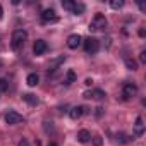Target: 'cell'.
Instances as JSON below:
<instances>
[{
	"mask_svg": "<svg viewBox=\"0 0 146 146\" xmlns=\"http://www.w3.org/2000/svg\"><path fill=\"white\" fill-rule=\"evenodd\" d=\"M74 4H76V2H72V0H64V2H62V7H64V9H67V11H72Z\"/></svg>",
	"mask_w": 146,
	"mask_h": 146,
	"instance_id": "ffe728a7",
	"label": "cell"
},
{
	"mask_svg": "<svg viewBox=\"0 0 146 146\" xmlns=\"http://www.w3.org/2000/svg\"><path fill=\"white\" fill-rule=\"evenodd\" d=\"M91 139V132L88 131V129H81L79 132H78V141L79 143H88Z\"/></svg>",
	"mask_w": 146,
	"mask_h": 146,
	"instance_id": "7c38bea8",
	"label": "cell"
},
{
	"mask_svg": "<svg viewBox=\"0 0 146 146\" xmlns=\"http://www.w3.org/2000/svg\"><path fill=\"white\" fill-rule=\"evenodd\" d=\"M26 40H28V33H26L24 29H16V31L12 33V48H14V50L23 48L24 43H26Z\"/></svg>",
	"mask_w": 146,
	"mask_h": 146,
	"instance_id": "6da1fadb",
	"label": "cell"
},
{
	"mask_svg": "<svg viewBox=\"0 0 146 146\" xmlns=\"http://www.w3.org/2000/svg\"><path fill=\"white\" fill-rule=\"evenodd\" d=\"M2 16H4V9H2V5H0V19H2Z\"/></svg>",
	"mask_w": 146,
	"mask_h": 146,
	"instance_id": "83f0119b",
	"label": "cell"
},
{
	"mask_svg": "<svg viewBox=\"0 0 146 146\" xmlns=\"http://www.w3.org/2000/svg\"><path fill=\"white\" fill-rule=\"evenodd\" d=\"M23 100H24L26 103H29L31 107H35V105H38V103H40L38 96H36V95H33V93H26V95H23Z\"/></svg>",
	"mask_w": 146,
	"mask_h": 146,
	"instance_id": "8fae6325",
	"label": "cell"
},
{
	"mask_svg": "<svg viewBox=\"0 0 146 146\" xmlns=\"http://www.w3.org/2000/svg\"><path fill=\"white\" fill-rule=\"evenodd\" d=\"M139 62L141 64H146V52H141L139 53Z\"/></svg>",
	"mask_w": 146,
	"mask_h": 146,
	"instance_id": "603a6c76",
	"label": "cell"
},
{
	"mask_svg": "<svg viewBox=\"0 0 146 146\" xmlns=\"http://www.w3.org/2000/svg\"><path fill=\"white\" fill-rule=\"evenodd\" d=\"M41 19L45 23H55V21H58V16H57V12L53 9H45L43 14H41Z\"/></svg>",
	"mask_w": 146,
	"mask_h": 146,
	"instance_id": "9c48e42d",
	"label": "cell"
},
{
	"mask_svg": "<svg viewBox=\"0 0 146 146\" xmlns=\"http://www.w3.org/2000/svg\"><path fill=\"white\" fill-rule=\"evenodd\" d=\"M19 146H28V141H26V139H23V141L19 143Z\"/></svg>",
	"mask_w": 146,
	"mask_h": 146,
	"instance_id": "484cf974",
	"label": "cell"
},
{
	"mask_svg": "<svg viewBox=\"0 0 146 146\" xmlns=\"http://www.w3.org/2000/svg\"><path fill=\"white\" fill-rule=\"evenodd\" d=\"M48 146H57V144H55V143H50V144H48Z\"/></svg>",
	"mask_w": 146,
	"mask_h": 146,
	"instance_id": "f1b7e54d",
	"label": "cell"
},
{
	"mask_svg": "<svg viewBox=\"0 0 146 146\" xmlns=\"http://www.w3.org/2000/svg\"><path fill=\"white\" fill-rule=\"evenodd\" d=\"M95 115H96V117H102V115H103V108H102V107H96V108H95Z\"/></svg>",
	"mask_w": 146,
	"mask_h": 146,
	"instance_id": "cb8c5ba5",
	"label": "cell"
},
{
	"mask_svg": "<svg viewBox=\"0 0 146 146\" xmlns=\"http://www.w3.org/2000/svg\"><path fill=\"white\" fill-rule=\"evenodd\" d=\"M83 43V38H81V35H70L69 38H67V46L70 48V50H76L79 45Z\"/></svg>",
	"mask_w": 146,
	"mask_h": 146,
	"instance_id": "ba28073f",
	"label": "cell"
},
{
	"mask_svg": "<svg viewBox=\"0 0 146 146\" xmlns=\"http://www.w3.org/2000/svg\"><path fill=\"white\" fill-rule=\"evenodd\" d=\"M110 7H112V9H122V7H124V0H112V2H110Z\"/></svg>",
	"mask_w": 146,
	"mask_h": 146,
	"instance_id": "d6986e66",
	"label": "cell"
},
{
	"mask_svg": "<svg viewBox=\"0 0 146 146\" xmlns=\"http://www.w3.org/2000/svg\"><path fill=\"white\" fill-rule=\"evenodd\" d=\"M23 120H24L23 115L17 113V112H14V110H9V112L5 113V122H7L9 125H17V124H21Z\"/></svg>",
	"mask_w": 146,
	"mask_h": 146,
	"instance_id": "277c9868",
	"label": "cell"
},
{
	"mask_svg": "<svg viewBox=\"0 0 146 146\" xmlns=\"http://www.w3.org/2000/svg\"><path fill=\"white\" fill-rule=\"evenodd\" d=\"M76 79H78L76 72L72 70V69H69V70L65 72V83H67V84H70V83H76Z\"/></svg>",
	"mask_w": 146,
	"mask_h": 146,
	"instance_id": "4fadbf2b",
	"label": "cell"
},
{
	"mask_svg": "<svg viewBox=\"0 0 146 146\" xmlns=\"http://www.w3.org/2000/svg\"><path fill=\"white\" fill-rule=\"evenodd\" d=\"M84 11H86V5H84V4H81V2H79V4L76 2V4H74V7H72V11H70V12L78 16V14H83Z\"/></svg>",
	"mask_w": 146,
	"mask_h": 146,
	"instance_id": "9a60e30c",
	"label": "cell"
},
{
	"mask_svg": "<svg viewBox=\"0 0 146 146\" xmlns=\"http://www.w3.org/2000/svg\"><path fill=\"white\" fill-rule=\"evenodd\" d=\"M0 65H2V62H0Z\"/></svg>",
	"mask_w": 146,
	"mask_h": 146,
	"instance_id": "f546056e",
	"label": "cell"
},
{
	"mask_svg": "<svg viewBox=\"0 0 146 146\" xmlns=\"http://www.w3.org/2000/svg\"><path fill=\"white\" fill-rule=\"evenodd\" d=\"M7 86H9V84H7V81L0 78V91H5V90H7Z\"/></svg>",
	"mask_w": 146,
	"mask_h": 146,
	"instance_id": "7402d4cb",
	"label": "cell"
},
{
	"mask_svg": "<svg viewBox=\"0 0 146 146\" xmlns=\"http://www.w3.org/2000/svg\"><path fill=\"white\" fill-rule=\"evenodd\" d=\"M136 93H137V86H136L134 83H125V84H124V88H122V95H124L125 100L136 96Z\"/></svg>",
	"mask_w": 146,
	"mask_h": 146,
	"instance_id": "5b68a950",
	"label": "cell"
},
{
	"mask_svg": "<svg viewBox=\"0 0 146 146\" xmlns=\"http://www.w3.org/2000/svg\"><path fill=\"white\" fill-rule=\"evenodd\" d=\"M115 137H117V141H119V143H122V144H125V143H129V141H131V139H129V136H125L124 132H119Z\"/></svg>",
	"mask_w": 146,
	"mask_h": 146,
	"instance_id": "ac0fdd59",
	"label": "cell"
},
{
	"mask_svg": "<svg viewBox=\"0 0 146 146\" xmlns=\"http://www.w3.org/2000/svg\"><path fill=\"white\" fill-rule=\"evenodd\" d=\"M84 50H86V53H90V55H93V53H96L98 50H100V41L96 40V38H86L84 40Z\"/></svg>",
	"mask_w": 146,
	"mask_h": 146,
	"instance_id": "3957f363",
	"label": "cell"
},
{
	"mask_svg": "<svg viewBox=\"0 0 146 146\" xmlns=\"http://www.w3.org/2000/svg\"><path fill=\"white\" fill-rule=\"evenodd\" d=\"M93 144H95V146H102V144H103L102 136H95V137H93Z\"/></svg>",
	"mask_w": 146,
	"mask_h": 146,
	"instance_id": "44dd1931",
	"label": "cell"
},
{
	"mask_svg": "<svg viewBox=\"0 0 146 146\" xmlns=\"http://www.w3.org/2000/svg\"><path fill=\"white\" fill-rule=\"evenodd\" d=\"M125 67H127L129 70H136V69H137V62L132 60V58H125Z\"/></svg>",
	"mask_w": 146,
	"mask_h": 146,
	"instance_id": "e0dca14e",
	"label": "cell"
},
{
	"mask_svg": "<svg viewBox=\"0 0 146 146\" xmlns=\"http://www.w3.org/2000/svg\"><path fill=\"white\" fill-rule=\"evenodd\" d=\"M107 95H105V91L103 90H93L91 91V98H95V100H103Z\"/></svg>",
	"mask_w": 146,
	"mask_h": 146,
	"instance_id": "2e32d148",
	"label": "cell"
},
{
	"mask_svg": "<svg viewBox=\"0 0 146 146\" xmlns=\"http://www.w3.org/2000/svg\"><path fill=\"white\" fill-rule=\"evenodd\" d=\"M107 24H108V21H107V17L103 14H95V17L90 23V28L88 29L90 31H103L107 28Z\"/></svg>",
	"mask_w": 146,
	"mask_h": 146,
	"instance_id": "7a4b0ae2",
	"label": "cell"
},
{
	"mask_svg": "<svg viewBox=\"0 0 146 146\" xmlns=\"http://www.w3.org/2000/svg\"><path fill=\"white\" fill-rule=\"evenodd\" d=\"M46 48H48V45H46L45 40H36L35 45H33V53L35 55H43L46 52Z\"/></svg>",
	"mask_w": 146,
	"mask_h": 146,
	"instance_id": "52a82bcc",
	"label": "cell"
},
{
	"mask_svg": "<svg viewBox=\"0 0 146 146\" xmlns=\"http://www.w3.org/2000/svg\"><path fill=\"white\" fill-rule=\"evenodd\" d=\"M83 113H86V107H81V105H78V107H72V108L69 110V117H70L72 120H78V119H81V117H83Z\"/></svg>",
	"mask_w": 146,
	"mask_h": 146,
	"instance_id": "8992f818",
	"label": "cell"
},
{
	"mask_svg": "<svg viewBox=\"0 0 146 146\" xmlns=\"http://www.w3.org/2000/svg\"><path fill=\"white\" fill-rule=\"evenodd\" d=\"M143 132H144V120H143V117H137L136 124H134V136L139 137V136H143Z\"/></svg>",
	"mask_w": 146,
	"mask_h": 146,
	"instance_id": "30bf717a",
	"label": "cell"
},
{
	"mask_svg": "<svg viewBox=\"0 0 146 146\" xmlns=\"http://www.w3.org/2000/svg\"><path fill=\"white\" fill-rule=\"evenodd\" d=\"M26 83H28V86H36V84L40 83V76L33 72V74H29V76L26 78Z\"/></svg>",
	"mask_w": 146,
	"mask_h": 146,
	"instance_id": "5bb4252c",
	"label": "cell"
},
{
	"mask_svg": "<svg viewBox=\"0 0 146 146\" xmlns=\"http://www.w3.org/2000/svg\"><path fill=\"white\" fill-rule=\"evenodd\" d=\"M91 83H93V81H91V79H90V78H88V79H86V81H84V84H86V86H90V84H91Z\"/></svg>",
	"mask_w": 146,
	"mask_h": 146,
	"instance_id": "4316f807",
	"label": "cell"
},
{
	"mask_svg": "<svg viewBox=\"0 0 146 146\" xmlns=\"http://www.w3.org/2000/svg\"><path fill=\"white\" fill-rule=\"evenodd\" d=\"M137 35H139V36H141V38H144V35H146V31H144V29H143V28H141V29H139V31H137Z\"/></svg>",
	"mask_w": 146,
	"mask_h": 146,
	"instance_id": "d4e9b609",
	"label": "cell"
}]
</instances>
